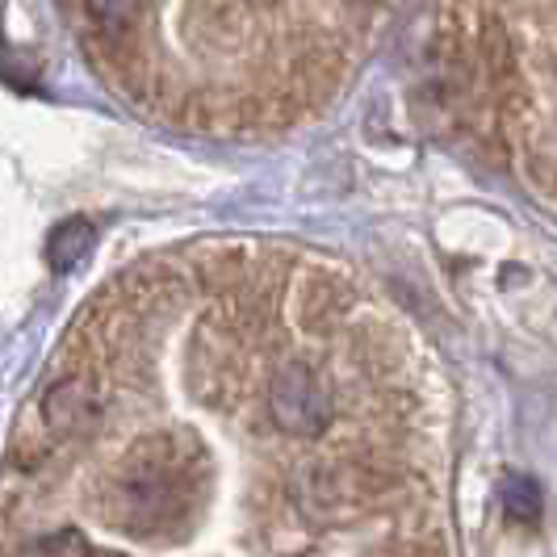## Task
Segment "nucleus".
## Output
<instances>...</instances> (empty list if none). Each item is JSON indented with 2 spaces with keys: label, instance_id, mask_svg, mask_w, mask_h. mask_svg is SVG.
I'll return each instance as SVG.
<instances>
[{
  "label": "nucleus",
  "instance_id": "f03ea898",
  "mask_svg": "<svg viewBox=\"0 0 557 557\" xmlns=\"http://www.w3.org/2000/svg\"><path fill=\"white\" fill-rule=\"evenodd\" d=\"M101 416V403H97V391L84 382V377H63L59 386L47 391L42 398V419L51 432H63V436H81L88 432Z\"/></svg>",
  "mask_w": 557,
  "mask_h": 557
},
{
  "label": "nucleus",
  "instance_id": "20e7f679",
  "mask_svg": "<svg viewBox=\"0 0 557 557\" xmlns=\"http://www.w3.org/2000/svg\"><path fill=\"white\" fill-rule=\"evenodd\" d=\"M503 507H507V516H516V520H532L536 511H541V491H536V482L532 478H503Z\"/></svg>",
  "mask_w": 557,
  "mask_h": 557
},
{
  "label": "nucleus",
  "instance_id": "7ed1b4c3",
  "mask_svg": "<svg viewBox=\"0 0 557 557\" xmlns=\"http://www.w3.org/2000/svg\"><path fill=\"white\" fill-rule=\"evenodd\" d=\"M92 244H97L92 223L67 219V223H59L55 231H51V239H47V260H51L55 269H72V264H81L84 256L92 251Z\"/></svg>",
  "mask_w": 557,
  "mask_h": 557
},
{
  "label": "nucleus",
  "instance_id": "39448f33",
  "mask_svg": "<svg viewBox=\"0 0 557 557\" xmlns=\"http://www.w3.org/2000/svg\"><path fill=\"white\" fill-rule=\"evenodd\" d=\"M92 17L101 22L106 29H122L135 22V13L143 9V0H88Z\"/></svg>",
  "mask_w": 557,
  "mask_h": 557
},
{
  "label": "nucleus",
  "instance_id": "f257e3e1",
  "mask_svg": "<svg viewBox=\"0 0 557 557\" xmlns=\"http://www.w3.org/2000/svg\"><path fill=\"white\" fill-rule=\"evenodd\" d=\"M269 416L281 432L294 436H319L332 419V391L323 386V377L302 361L281 364L269 382Z\"/></svg>",
  "mask_w": 557,
  "mask_h": 557
}]
</instances>
